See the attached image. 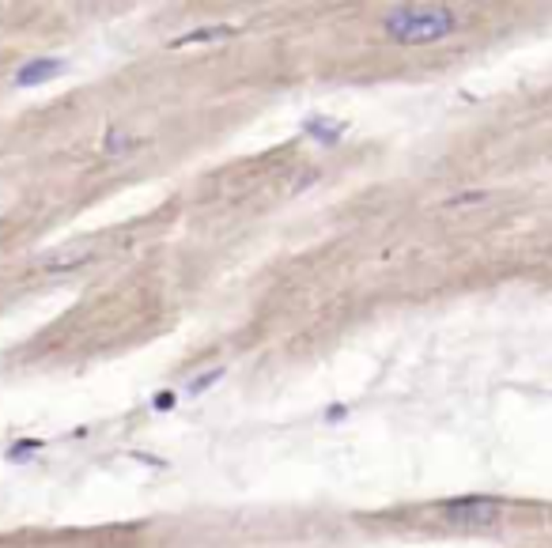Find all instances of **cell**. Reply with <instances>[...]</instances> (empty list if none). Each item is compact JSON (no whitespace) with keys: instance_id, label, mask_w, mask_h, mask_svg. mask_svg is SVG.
<instances>
[{"instance_id":"obj_1","label":"cell","mask_w":552,"mask_h":548,"mask_svg":"<svg viewBox=\"0 0 552 548\" xmlns=\"http://www.w3.org/2000/svg\"><path fill=\"white\" fill-rule=\"evenodd\" d=\"M462 27V15L446 5H401L390 8L383 19V31L397 46H428L443 42Z\"/></svg>"},{"instance_id":"obj_2","label":"cell","mask_w":552,"mask_h":548,"mask_svg":"<svg viewBox=\"0 0 552 548\" xmlns=\"http://www.w3.org/2000/svg\"><path fill=\"white\" fill-rule=\"evenodd\" d=\"M439 511L450 526H492L504 503L492 500V495H455V500L439 503Z\"/></svg>"},{"instance_id":"obj_3","label":"cell","mask_w":552,"mask_h":548,"mask_svg":"<svg viewBox=\"0 0 552 548\" xmlns=\"http://www.w3.org/2000/svg\"><path fill=\"white\" fill-rule=\"evenodd\" d=\"M65 68H68V65H65L61 57H35V61H27V65L15 72V87H38V84H46V80H57Z\"/></svg>"},{"instance_id":"obj_4","label":"cell","mask_w":552,"mask_h":548,"mask_svg":"<svg viewBox=\"0 0 552 548\" xmlns=\"http://www.w3.org/2000/svg\"><path fill=\"white\" fill-rule=\"evenodd\" d=\"M303 133L311 140H318V144H341L344 140V126H341V121H333V117H307L303 121Z\"/></svg>"},{"instance_id":"obj_5","label":"cell","mask_w":552,"mask_h":548,"mask_svg":"<svg viewBox=\"0 0 552 548\" xmlns=\"http://www.w3.org/2000/svg\"><path fill=\"white\" fill-rule=\"evenodd\" d=\"M235 27H205V31H193V35H182V38H174L170 46H205V42H223V38H231Z\"/></svg>"},{"instance_id":"obj_6","label":"cell","mask_w":552,"mask_h":548,"mask_svg":"<svg viewBox=\"0 0 552 548\" xmlns=\"http://www.w3.org/2000/svg\"><path fill=\"white\" fill-rule=\"evenodd\" d=\"M220 379H223V367H212V370H205V375H200L197 382H189V393H193V397H197V393H205V390H209V386H216Z\"/></svg>"},{"instance_id":"obj_7","label":"cell","mask_w":552,"mask_h":548,"mask_svg":"<svg viewBox=\"0 0 552 548\" xmlns=\"http://www.w3.org/2000/svg\"><path fill=\"white\" fill-rule=\"evenodd\" d=\"M133 144H137V140H129V137H121L118 129H110V137H107L103 147H107V156H114V152H125V147H133Z\"/></svg>"},{"instance_id":"obj_8","label":"cell","mask_w":552,"mask_h":548,"mask_svg":"<svg viewBox=\"0 0 552 548\" xmlns=\"http://www.w3.org/2000/svg\"><path fill=\"white\" fill-rule=\"evenodd\" d=\"M156 409H159V412L174 409V393H159V397H156Z\"/></svg>"}]
</instances>
